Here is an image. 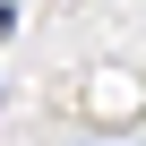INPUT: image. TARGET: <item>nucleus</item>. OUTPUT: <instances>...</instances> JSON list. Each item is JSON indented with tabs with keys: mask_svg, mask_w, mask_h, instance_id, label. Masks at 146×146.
<instances>
[{
	"mask_svg": "<svg viewBox=\"0 0 146 146\" xmlns=\"http://www.w3.org/2000/svg\"><path fill=\"white\" fill-rule=\"evenodd\" d=\"M0 103H9V95H0Z\"/></svg>",
	"mask_w": 146,
	"mask_h": 146,
	"instance_id": "nucleus-1",
	"label": "nucleus"
}]
</instances>
